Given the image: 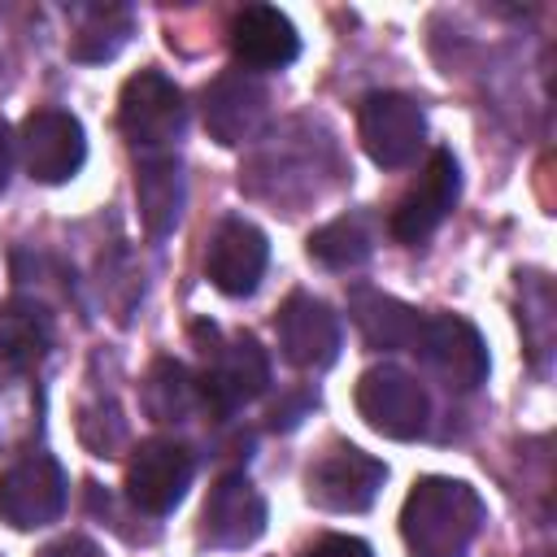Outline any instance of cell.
<instances>
[{"label":"cell","instance_id":"23","mask_svg":"<svg viewBox=\"0 0 557 557\" xmlns=\"http://www.w3.org/2000/svg\"><path fill=\"white\" fill-rule=\"evenodd\" d=\"M300 557H374L366 540L357 535H322L318 544H309Z\"/></svg>","mask_w":557,"mask_h":557},{"label":"cell","instance_id":"1","mask_svg":"<svg viewBox=\"0 0 557 557\" xmlns=\"http://www.w3.org/2000/svg\"><path fill=\"white\" fill-rule=\"evenodd\" d=\"M483 527V500L461 479H418L400 509V535L413 557H466Z\"/></svg>","mask_w":557,"mask_h":557},{"label":"cell","instance_id":"9","mask_svg":"<svg viewBox=\"0 0 557 557\" xmlns=\"http://www.w3.org/2000/svg\"><path fill=\"white\" fill-rule=\"evenodd\" d=\"M65 509V470L52 453H26L0 474V518L17 531L57 522Z\"/></svg>","mask_w":557,"mask_h":557},{"label":"cell","instance_id":"22","mask_svg":"<svg viewBox=\"0 0 557 557\" xmlns=\"http://www.w3.org/2000/svg\"><path fill=\"white\" fill-rule=\"evenodd\" d=\"M131 35V13L126 9H113V4H96L83 13V26L78 35L70 39V57L74 61H109Z\"/></svg>","mask_w":557,"mask_h":557},{"label":"cell","instance_id":"21","mask_svg":"<svg viewBox=\"0 0 557 557\" xmlns=\"http://www.w3.org/2000/svg\"><path fill=\"white\" fill-rule=\"evenodd\" d=\"M196 405H200L196 374H191L183 361H174V357L152 361L148 383H144V409H148L157 422H183Z\"/></svg>","mask_w":557,"mask_h":557},{"label":"cell","instance_id":"4","mask_svg":"<svg viewBox=\"0 0 557 557\" xmlns=\"http://www.w3.org/2000/svg\"><path fill=\"white\" fill-rule=\"evenodd\" d=\"M409 352H418V361L457 392H474L487 379V344L483 335L457 318V313H422Z\"/></svg>","mask_w":557,"mask_h":557},{"label":"cell","instance_id":"19","mask_svg":"<svg viewBox=\"0 0 557 557\" xmlns=\"http://www.w3.org/2000/svg\"><path fill=\"white\" fill-rule=\"evenodd\" d=\"M52 348V318L35 300L0 305V361L9 370H35Z\"/></svg>","mask_w":557,"mask_h":557},{"label":"cell","instance_id":"7","mask_svg":"<svg viewBox=\"0 0 557 557\" xmlns=\"http://www.w3.org/2000/svg\"><path fill=\"white\" fill-rule=\"evenodd\" d=\"M383 479H387V466L379 457L361 453L357 444H331L305 470V496L331 513H361L374 505Z\"/></svg>","mask_w":557,"mask_h":557},{"label":"cell","instance_id":"8","mask_svg":"<svg viewBox=\"0 0 557 557\" xmlns=\"http://www.w3.org/2000/svg\"><path fill=\"white\" fill-rule=\"evenodd\" d=\"M191 474H196V457L187 444L165 440V435L144 440L126 461V500L139 513L161 518V513L178 509V500L191 487Z\"/></svg>","mask_w":557,"mask_h":557},{"label":"cell","instance_id":"18","mask_svg":"<svg viewBox=\"0 0 557 557\" xmlns=\"http://www.w3.org/2000/svg\"><path fill=\"white\" fill-rule=\"evenodd\" d=\"M348 313H352V326L361 331V339L370 348H409L418 318H422L413 305H405L387 292H374V287H352Z\"/></svg>","mask_w":557,"mask_h":557},{"label":"cell","instance_id":"20","mask_svg":"<svg viewBox=\"0 0 557 557\" xmlns=\"http://www.w3.org/2000/svg\"><path fill=\"white\" fill-rule=\"evenodd\" d=\"M374 252V226L366 213H344L309 235V257L326 270H352Z\"/></svg>","mask_w":557,"mask_h":557},{"label":"cell","instance_id":"6","mask_svg":"<svg viewBox=\"0 0 557 557\" xmlns=\"http://www.w3.org/2000/svg\"><path fill=\"white\" fill-rule=\"evenodd\" d=\"M357 135L374 165L405 170L418 161V152L426 144V117L400 91H370L357 109Z\"/></svg>","mask_w":557,"mask_h":557},{"label":"cell","instance_id":"17","mask_svg":"<svg viewBox=\"0 0 557 557\" xmlns=\"http://www.w3.org/2000/svg\"><path fill=\"white\" fill-rule=\"evenodd\" d=\"M135 196L139 218L152 239H165L183 218V165L170 152H144L135 165Z\"/></svg>","mask_w":557,"mask_h":557},{"label":"cell","instance_id":"11","mask_svg":"<svg viewBox=\"0 0 557 557\" xmlns=\"http://www.w3.org/2000/svg\"><path fill=\"white\" fill-rule=\"evenodd\" d=\"M17 152L35 183H70L87 161L83 122L65 109H35L17 131Z\"/></svg>","mask_w":557,"mask_h":557},{"label":"cell","instance_id":"2","mask_svg":"<svg viewBox=\"0 0 557 557\" xmlns=\"http://www.w3.org/2000/svg\"><path fill=\"white\" fill-rule=\"evenodd\" d=\"M205 370L196 374V392L200 405L213 418H231L235 409H244L248 400H257L270 387V357L257 344V335L239 331L231 339H222L213 331V344L205 348Z\"/></svg>","mask_w":557,"mask_h":557},{"label":"cell","instance_id":"13","mask_svg":"<svg viewBox=\"0 0 557 557\" xmlns=\"http://www.w3.org/2000/svg\"><path fill=\"white\" fill-rule=\"evenodd\" d=\"M274 326H278V348H283V357H287L296 370L318 374V370L335 366L344 335H339V318L331 313L326 300H318V296H309V292H292V296L283 300Z\"/></svg>","mask_w":557,"mask_h":557},{"label":"cell","instance_id":"10","mask_svg":"<svg viewBox=\"0 0 557 557\" xmlns=\"http://www.w3.org/2000/svg\"><path fill=\"white\" fill-rule=\"evenodd\" d=\"M461 196V170H457V157L448 148H435L422 165V174L413 178V187L396 200L392 218H387V231L392 239L400 244H422L440 231V222L453 213Z\"/></svg>","mask_w":557,"mask_h":557},{"label":"cell","instance_id":"24","mask_svg":"<svg viewBox=\"0 0 557 557\" xmlns=\"http://www.w3.org/2000/svg\"><path fill=\"white\" fill-rule=\"evenodd\" d=\"M35 557H104L91 540H83V535H65V540H57V544H48V548H39Z\"/></svg>","mask_w":557,"mask_h":557},{"label":"cell","instance_id":"25","mask_svg":"<svg viewBox=\"0 0 557 557\" xmlns=\"http://www.w3.org/2000/svg\"><path fill=\"white\" fill-rule=\"evenodd\" d=\"M9 170H13V135H9V126L0 122V191H4V183H9Z\"/></svg>","mask_w":557,"mask_h":557},{"label":"cell","instance_id":"14","mask_svg":"<svg viewBox=\"0 0 557 557\" xmlns=\"http://www.w3.org/2000/svg\"><path fill=\"white\" fill-rule=\"evenodd\" d=\"M265 531V496L244 474H222L200 509V544L209 548H248Z\"/></svg>","mask_w":557,"mask_h":557},{"label":"cell","instance_id":"15","mask_svg":"<svg viewBox=\"0 0 557 557\" xmlns=\"http://www.w3.org/2000/svg\"><path fill=\"white\" fill-rule=\"evenodd\" d=\"M200 113H205V131H209L218 144L235 148V144L252 139V135L261 131V122H265V113H270V96H265V87H261L252 74L226 70V74H218V78L200 91Z\"/></svg>","mask_w":557,"mask_h":557},{"label":"cell","instance_id":"3","mask_svg":"<svg viewBox=\"0 0 557 557\" xmlns=\"http://www.w3.org/2000/svg\"><path fill=\"white\" fill-rule=\"evenodd\" d=\"M352 400H357V413L366 418V426L387 435V440H418L426 431V418H431L426 387L418 383V374H409L396 361L370 366L357 379Z\"/></svg>","mask_w":557,"mask_h":557},{"label":"cell","instance_id":"5","mask_svg":"<svg viewBox=\"0 0 557 557\" xmlns=\"http://www.w3.org/2000/svg\"><path fill=\"white\" fill-rule=\"evenodd\" d=\"M117 126L122 135L144 148V152H161L165 144H174L187 126V104L183 91L161 74V70H139L122 83L117 96Z\"/></svg>","mask_w":557,"mask_h":557},{"label":"cell","instance_id":"12","mask_svg":"<svg viewBox=\"0 0 557 557\" xmlns=\"http://www.w3.org/2000/svg\"><path fill=\"white\" fill-rule=\"evenodd\" d=\"M270 265V244L261 235V226H252L248 218H222L218 231L209 235V252H205V274L222 296H252L261 287V274Z\"/></svg>","mask_w":557,"mask_h":557},{"label":"cell","instance_id":"16","mask_svg":"<svg viewBox=\"0 0 557 557\" xmlns=\"http://www.w3.org/2000/svg\"><path fill=\"white\" fill-rule=\"evenodd\" d=\"M226 39H231L235 61H244L248 70H283L300 57V35L292 17L278 13L274 4H244L231 17Z\"/></svg>","mask_w":557,"mask_h":557}]
</instances>
